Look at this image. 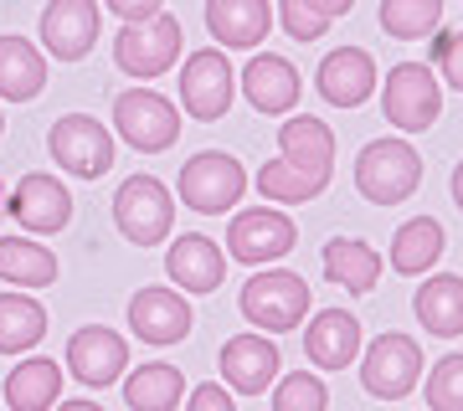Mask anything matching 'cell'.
Returning a JSON list of instances; mask_svg holds the SVG:
<instances>
[{
	"label": "cell",
	"instance_id": "1",
	"mask_svg": "<svg viewBox=\"0 0 463 411\" xmlns=\"http://www.w3.org/2000/svg\"><path fill=\"white\" fill-rule=\"evenodd\" d=\"M422 185V154L407 139H371L355 160V191L371 206H402Z\"/></svg>",
	"mask_w": 463,
	"mask_h": 411
},
{
	"label": "cell",
	"instance_id": "2",
	"mask_svg": "<svg viewBox=\"0 0 463 411\" xmlns=\"http://www.w3.org/2000/svg\"><path fill=\"white\" fill-rule=\"evenodd\" d=\"M242 319L263 334H288L309 319V283L288 273V267H263L258 278H248L242 288Z\"/></svg>",
	"mask_w": 463,
	"mask_h": 411
},
{
	"label": "cell",
	"instance_id": "3",
	"mask_svg": "<svg viewBox=\"0 0 463 411\" xmlns=\"http://www.w3.org/2000/svg\"><path fill=\"white\" fill-rule=\"evenodd\" d=\"M381 114L386 124H397L402 134H422L443 114V82L432 78V67L422 62H397L381 82Z\"/></svg>",
	"mask_w": 463,
	"mask_h": 411
},
{
	"label": "cell",
	"instance_id": "4",
	"mask_svg": "<svg viewBox=\"0 0 463 411\" xmlns=\"http://www.w3.org/2000/svg\"><path fill=\"white\" fill-rule=\"evenodd\" d=\"M175 191H181V201L191 206V211L222 216V211H232V206L242 201V191H248V170L232 160L227 149H201V154H191V160L181 164Z\"/></svg>",
	"mask_w": 463,
	"mask_h": 411
},
{
	"label": "cell",
	"instance_id": "5",
	"mask_svg": "<svg viewBox=\"0 0 463 411\" xmlns=\"http://www.w3.org/2000/svg\"><path fill=\"white\" fill-rule=\"evenodd\" d=\"M417 380H422V345H417L412 334L392 329V334H376V340L361 350L365 396H376V401H402Z\"/></svg>",
	"mask_w": 463,
	"mask_h": 411
},
{
	"label": "cell",
	"instance_id": "6",
	"mask_svg": "<svg viewBox=\"0 0 463 411\" xmlns=\"http://www.w3.org/2000/svg\"><path fill=\"white\" fill-rule=\"evenodd\" d=\"M114 221L134 247H160L175 227V196L155 175H129L114 191Z\"/></svg>",
	"mask_w": 463,
	"mask_h": 411
},
{
	"label": "cell",
	"instance_id": "7",
	"mask_svg": "<svg viewBox=\"0 0 463 411\" xmlns=\"http://www.w3.org/2000/svg\"><path fill=\"white\" fill-rule=\"evenodd\" d=\"M114 129L124 134L129 149L155 154V149H170L181 139V114H175V103L160 98L155 88H129V93L114 98Z\"/></svg>",
	"mask_w": 463,
	"mask_h": 411
},
{
	"label": "cell",
	"instance_id": "8",
	"mask_svg": "<svg viewBox=\"0 0 463 411\" xmlns=\"http://www.w3.org/2000/svg\"><path fill=\"white\" fill-rule=\"evenodd\" d=\"M47 149H52V160L62 164L67 175H78V181H99V175H109V164H114V134L88 114L57 118L47 134Z\"/></svg>",
	"mask_w": 463,
	"mask_h": 411
},
{
	"label": "cell",
	"instance_id": "9",
	"mask_svg": "<svg viewBox=\"0 0 463 411\" xmlns=\"http://www.w3.org/2000/svg\"><path fill=\"white\" fill-rule=\"evenodd\" d=\"M175 57H181V21L165 16V11L155 21H145V26H118V36H114L118 72H129L139 82L160 78L165 67H175Z\"/></svg>",
	"mask_w": 463,
	"mask_h": 411
},
{
	"label": "cell",
	"instance_id": "10",
	"mask_svg": "<svg viewBox=\"0 0 463 411\" xmlns=\"http://www.w3.org/2000/svg\"><path fill=\"white\" fill-rule=\"evenodd\" d=\"M298 242V227L288 221L283 211H273V206H252V211H237L227 227V247L237 263L248 267H268L279 263V257H288Z\"/></svg>",
	"mask_w": 463,
	"mask_h": 411
},
{
	"label": "cell",
	"instance_id": "11",
	"mask_svg": "<svg viewBox=\"0 0 463 411\" xmlns=\"http://www.w3.org/2000/svg\"><path fill=\"white\" fill-rule=\"evenodd\" d=\"M232 93H237V72H232L227 51L222 47H201L185 57L181 67V103L185 114L201 118V124H212V118H222L232 108Z\"/></svg>",
	"mask_w": 463,
	"mask_h": 411
},
{
	"label": "cell",
	"instance_id": "12",
	"mask_svg": "<svg viewBox=\"0 0 463 411\" xmlns=\"http://www.w3.org/2000/svg\"><path fill=\"white\" fill-rule=\"evenodd\" d=\"M67 370L83 380V386H93V391L118 386V376L129 370V345H124V334L109 329V324L78 329V334L67 340Z\"/></svg>",
	"mask_w": 463,
	"mask_h": 411
},
{
	"label": "cell",
	"instance_id": "13",
	"mask_svg": "<svg viewBox=\"0 0 463 411\" xmlns=\"http://www.w3.org/2000/svg\"><path fill=\"white\" fill-rule=\"evenodd\" d=\"M99 42V0H47L42 11V47L62 62H83Z\"/></svg>",
	"mask_w": 463,
	"mask_h": 411
},
{
	"label": "cell",
	"instance_id": "14",
	"mask_svg": "<svg viewBox=\"0 0 463 411\" xmlns=\"http://www.w3.org/2000/svg\"><path fill=\"white\" fill-rule=\"evenodd\" d=\"M283 360L279 345L268 334H237L222 345V386L237 396H263L273 380H279Z\"/></svg>",
	"mask_w": 463,
	"mask_h": 411
},
{
	"label": "cell",
	"instance_id": "15",
	"mask_svg": "<svg viewBox=\"0 0 463 411\" xmlns=\"http://www.w3.org/2000/svg\"><path fill=\"white\" fill-rule=\"evenodd\" d=\"M5 211L16 216L26 231H36V237H52V231H62L67 221H72V196H67V185L57 181V175H26V181L11 191V201H5Z\"/></svg>",
	"mask_w": 463,
	"mask_h": 411
},
{
	"label": "cell",
	"instance_id": "16",
	"mask_svg": "<svg viewBox=\"0 0 463 411\" xmlns=\"http://www.w3.org/2000/svg\"><path fill=\"white\" fill-rule=\"evenodd\" d=\"M129 329L145 345H181L191 334V304L175 288H139L129 298Z\"/></svg>",
	"mask_w": 463,
	"mask_h": 411
},
{
	"label": "cell",
	"instance_id": "17",
	"mask_svg": "<svg viewBox=\"0 0 463 411\" xmlns=\"http://www.w3.org/2000/svg\"><path fill=\"white\" fill-rule=\"evenodd\" d=\"M304 355L319 370H345L361 360V319L350 309H319L304 329Z\"/></svg>",
	"mask_w": 463,
	"mask_h": 411
},
{
	"label": "cell",
	"instance_id": "18",
	"mask_svg": "<svg viewBox=\"0 0 463 411\" xmlns=\"http://www.w3.org/2000/svg\"><path fill=\"white\" fill-rule=\"evenodd\" d=\"M376 88V62L365 47H335L319 62V98L330 108H361Z\"/></svg>",
	"mask_w": 463,
	"mask_h": 411
},
{
	"label": "cell",
	"instance_id": "19",
	"mask_svg": "<svg viewBox=\"0 0 463 411\" xmlns=\"http://www.w3.org/2000/svg\"><path fill=\"white\" fill-rule=\"evenodd\" d=\"M165 273H170L175 288H185V294H212V288H222V278H227V252H222L212 237L185 231V237H175V247L165 252Z\"/></svg>",
	"mask_w": 463,
	"mask_h": 411
},
{
	"label": "cell",
	"instance_id": "20",
	"mask_svg": "<svg viewBox=\"0 0 463 411\" xmlns=\"http://www.w3.org/2000/svg\"><path fill=\"white\" fill-rule=\"evenodd\" d=\"M237 82H242V93H248L252 108L268 114V118L288 114V108L298 103V72H294L288 57H279V51H258Z\"/></svg>",
	"mask_w": 463,
	"mask_h": 411
},
{
	"label": "cell",
	"instance_id": "21",
	"mask_svg": "<svg viewBox=\"0 0 463 411\" xmlns=\"http://www.w3.org/2000/svg\"><path fill=\"white\" fill-rule=\"evenodd\" d=\"M206 32L222 47L248 51L258 42H268V32H273V5L268 0H206Z\"/></svg>",
	"mask_w": 463,
	"mask_h": 411
},
{
	"label": "cell",
	"instance_id": "22",
	"mask_svg": "<svg viewBox=\"0 0 463 411\" xmlns=\"http://www.w3.org/2000/svg\"><path fill=\"white\" fill-rule=\"evenodd\" d=\"M417 324L438 334V340H458L463 334V278L458 273H432L412 298Z\"/></svg>",
	"mask_w": 463,
	"mask_h": 411
},
{
	"label": "cell",
	"instance_id": "23",
	"mask_svg": "<svg viewBox=\"0 0 463 411\" xmlns=\"http://www.w3.org/2000/svg\"><path fill=\"white\" fill-rule=\"evenodd\" d=\"M47 88V62L26 36H0V98L32 103Z\"/></svg>",
	"mask_w": 463,
	"mask_h": 411
},
{
	"label": "cell",
	"instance_id": "24",
	"mask_svg": "<svg viewBox=\"0 0 463 411\" xmlns=\"http://www.w3.org/2000/svg\"><path fill=\"white\" fill-rule=\"evenodd\" d=\"M252 185H258L273 206H304V201H315V196L330 191V170H304V164H288L279 154V160L258 164Z\"/></svg>",
	"mask_w": 463,
	"mask_h": 411
},
{
	"label": "cell",
	"instance_id": "25",
	"mask_svg": "<svg viewBox=\"0 0 463 411\" xmlns=\"http://www.w3.org/2000/svg\"><path fill=\"white\" fill-rule=\"evenodd\" d=\"M279 154L288 164H304V170H330L335 164V134L325 118L298 114L288 124H279Z\"/></svg>",
	"mask_w": 463,
	"mask_h": 411
},
{
	"label": "cell",
	"instance_id": "26",
	"mask_svg": "<svg viewBox=\"0 0 463 411\" xmlns=\"http://www.w3.org/2000/svg\"><path fill=\"white\" fill-rule=\"evenodd\" d=\"M62 396V365L42 360H21L11 376H5V406L11 411H52Z\"/></svg>",
	"mask_w": 463,
	"mask_h": 411
},
{
	"label": "cell",
	"instance_id": "27",
	"mask_svg": "<svg viewBox=\"0 0 463 411\" xmlns=\"http://www.w3.org/2000/svg\"><path fill=\"white\" fill-rule=\"evenodd\" d=\"M325 273H330V283H340L345 294H371L381 278V257L376 247L361 242V237H335L330 247H325Z\"/></svg>",
	"mask_w": 463,
	"mask_h": 411
},
{
	"label": "cell",
	"instance_id": "28",
	"mask_svg": "<svg viewBox=\"0 0 463 411\" xmlns=\"http://www.w3.org/2000/svg\"><path fill=\"white\" fill-rule=\"evenodd\" d=\"M438 257H443V221L438 216H412L407 227H397V237H392V267H397L402 278L428 273Z\"/></svg>",
	"mask_w": 463,
	"mask_h": 411
},
{
	"label": "cell",
	"instance_id": "29",
	"mask_svg": "<svg viewBox=\"0 0 463 411\" xmlns=\"http://www.w3.org/2000/svg\"><path fill=\"white\" fill-rule=\"evenodd\" d=\"M0 278L16 288H52L57 283V252L26 237H0Z\"/></svg>",
	"mask_w": 463,
	"mask_h": 411
},
{
	"label": "cell",
	"instance_id": "30",
	"mask_svg": "<svg viewBox=\"0 0 463 411\" xmlns=\"http://www.w3.org/2000/svg\"><path fill=\"white\" fill-rule=\"evenodd\" d=\"M185 396V376L175 370V365H139V370H129V380H124V401H129V411H175Z\"/></svg>",
	"mask_w": 463,
	"mask_h": 411
},
{
	"label": "cell",
	"instance_id": "31",
	"mask_svg": "<svg viewBox=\"0 0 463 411\" xmlns=\"http://www.w3.org/2000/svg\"><path fill=\"white\" fill-rule=\"evenodd\" d=\"M47 334V309L32 294H0V355H26Z\"/></svg>",
	"mask_w": 463,
	"mask_h": 411
},
{
	"label": "cell",
	"instance_id": "32",
	"mask_svg": "<svg viewBox=\"0 0 463 411\" xmlns=\"http://www.w3.org/2000/svg\"><path fill=\"white\" fill-rule=\"evenodd\" d=\"M443 26V0H381V32L397 42H422Z\"/></svg>",
	"mask_w": 463,
	"mask_h": 411
},
{
	"label": "cell",
	"instance_id": "33",
	"mask_svg": "<svg viewBox=\"0 0 463 411\" xmlns=\"http://www.w3.org/2000/svg\"><path fill=\"white\" fill-rule=\"evenodd\" d=\"M325 406H330V391L315 370H288L273 386V411H325Z\"/></svg>",
	"mask_w": 463,
	"mask_h": 411
},
{
	"label": "cell",
	"instance_id": "34",
	"mask_svg": "<svg viewBox=\"0 0 463 411\" xmlns=\"http://www.w3.org/2000/svg\"><path fill=\"white\" fill-rule=\"evenodd\" d=\"M428 406L432 411H463V355H443L428 370Z\"/></svg>",
	"mask_w": 463,
	"mask_h": 411
},
{
	"label": "cell",
	"instance_id": "35",
	"mask_svg": "<svg viewBox=\"0 0 463 411\" xmlns=\"http://www.w3.org/2000/svg\"><path fill=\"white\" fill-rule=\"evenodd\" d=\"M279 21L288 32V42H319L330 32V16L319 5H309V0H279Z\"/></svg>",
	"mask_w": 463,
	"mask_h": 411
},
{
	"label": "cell",
	"instance_id": "36",
	"mask_svg": "<svg viewBox=\"0 0 463 411\" xmlns=\"http://www.w3.org/2000/svg\"><path fill=\"white\" fill-rule=\"evenodd\" d=\"M432 62L443 72V82L453 93H463V32H438L432 42Z\"/></svg>",
	"mask_w": 463,
	"mask_h": 411
},
{
	"label": "cell",
	"instance_id": "37",
	"mask_svg": "<svg viewBox=\"0 0 463 411\" xmlns=\"http://www.w3.org/2000/svg\"><path fill=\"white\" fill-rule=\"evenodd\" d=\"M109 11H114L124 26H145V21H155L165 11V0H109Z\"/></svg>",
	"mask_w": 463,
	"mask_h": 411
},
{
	"label": "cell",
	"instance_id": "38",
	"mask_svg": "<svg viewBox=\"0 0 463 411\" xmlns=\"http://www.w3.org/2000/svg\"><path fill=\"white\" fill-rule=\"evenodd\" d=\"M185 411H237V406H232V391H227V386L201 380L196 391H191V401H185Z\"/></svg>",
	"mask_w": 463,
	"mask_h": 411
},
{
	"label": "cell",
	"instance_id": "39",
	"mask_svg": "<svg viewBox=\"0 0 463 411\" xmlns=\"http://www.w3.org/2000/svg\"><path fill=\"white\" fill-rule=\"evenodd\" d=\"M309 5H319L330 21H340V16H350V5H355V0H309Z\"/></svg>",
	"mask_w": 463,
	"mask_h": 411
},
{
	"label": "cell",
	"instance_id": "40",
	"mask_svg": "<svg viewBox=\"0 0 463 411\" xmlns=\"http://www.w3.org/2000/svg\"><path fill=\"white\" fill-rule=\"evenodd\" d=\"M57 411H103V406H99V401H83V396H78V401H62Z\"/></svg>",
	"mask_w": 463,
	"mask_h": 411
},
{
	"label": "cell",
	"instance_id": "41",
	"mask_svg": "<svg viewBox=\"0 0 463 411\" xmlns=\"http://www.w3.org/2000/svg\"><path fill=\"white\" fill-rule=\"evenodd\" d=\"M453 201H458V211H463V160H458V170H453Z\"/></svg>",
	"mask_w": 463,
	"mask_h": 411
},
{
	"label": "cell",
	"instance_id": "42",
	"mask_svg": "<svg viewBox=\"0 0 463 411\" xmlns=\"http://www.w3.org/2000/svg\"><path fill=\"white\" fill-rule=\"evenodd\" d=\"M0 129H5V114H0Z\"/></svg>",
	"mask_w": 463,
	"mask_h": 411
}]
</instances>
